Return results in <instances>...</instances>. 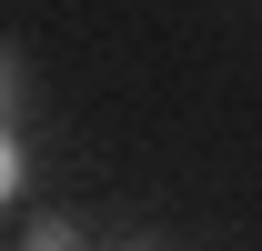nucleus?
<instances>
[{
  "label": "nucleus",
  "instance_id": "obj_3",
  "mask_svg": "<svg viewBox=\"0 0 262 251\" xmlns=\"http://www.w3.org/2000/svg\"><path fill=\"white\" fill-rule=\"evenodd\" d=\"M0 111H10V61H0Z\"/></svg>",
  "mask_w": 262,
  "mask_h": 251
},
{
  "label": "nucleus",
  "instance_id": "obj_2",
  "mask_svg": "<svg viewBox=\"0 0 262 251\" xmlns=\"http://www.w3.org/2000/svg\"><path fill=\"white\" fill-rule=\"evenodd\" d=\"M20 201V151H10V131H0V211Z\"/></svg>",
  "mask_w": 262,
  "mask_h": 251
},
{
  "label": "nucleus",
  "instance_id": "obj_4",
  "mask_svg": "<svg viewBox=\"0 0 262 251\" xmlns=\"http://www.w3.org/2000/svg\"><path fill=\"white\" fill-rule=\"evenodd\" d=\"M141 251H151V241H141Z\"/></svg>",
  "mask_w": 262,
  "mask_h": 251
},
{
  "label": "nucleus",
  "instance_id": "obj_1",
  "mask_svg": "<svg viewBox=\"0 0 262 251\" xmlns=\"http://www.w3.org/2000/svg\"><path fill=\"white\" fill-rule=\"evenodd\" d=\"M31 251H81V231L71 221H31Z\"/></svg>",
  "mask_w": 262,
  "mask_h": 251
}]
</instances>
